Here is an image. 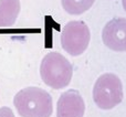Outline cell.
Masks as SVG:
<instances>
[{
  "mask_svg": "<svg viewBox=\"0 0 126 117\" xmlns=\"http://www.w3.org/2000/svg\"><path fill=\"white\" fill-rule=\"evenodd\" d=\"M91 41L89 27L83 21H70L63 27L61 32V45L63 50L72 57H79L87 49Z\"/></svg>",
  "mask_w": 126,
  "mask_h": 117,
  "instance_id": "277c9868",
  "label": "cell"
},
{
  "mask_svg": "<svg viewBox=\"0 0 126 117\" xmlns=\"http://www.w3.org/2000/svg\"><path fill=\"white\" fill-rule=\"evenodd\" d=\"M13 104L21 117H51L53 101L47 91L29 86L16 94Z\"/></svg>",
  "mask_w": 126,
  "mask_h": 117,
  "instance_id": "6da1fadb",
  "label": "cell"
},
{
  "mask_svg": "<svg viewBox=\"0 0 126 117\" xmlns=\"http://www.w3.org/2000/svg\"><path fill=\"white\" fill-rule=\"evenodd\" d=\"M85 103L80 92L69 89L61 94L57 104V117H83Z\"/></svg>",
  "mask_w": 126,
  "mask_h": 117,
  "instance_id": "8992f818",
  "label": "cell"
},
{
  "mask_svg": "<svg viewBox=\"0 0 126 117\" xmlns=\"http://www.w3.org/2000/svg\"><path fill=\"white\" fill-rule=\"evenodd\" d=\"M0 117H16L13 112L9 107H1L0 108Z\"/></svg>",
  "mask_w": 126,
  "mask_h": 117,
  "instance_id": "9c48e42d",
  "label": "cell"
},
{
  "mask_svg": "<svg viewBox=\"0 0 126 117\" xmlns=\"http://www.w3.org/2000/svg\"><path fill=\"white\" fill-rule=\"evenodd\" d=\"M95 0H61L62 7L67 13L79 15L87 11Z\"/></svg>",
  "mask_w": 126,
  "mask_h": 117,
  "instance_id": "ba28073f",
  "label": "cell"
},
{
  "mask_svg": "<svg viewBox=\"0 0 126 117\" xmlns=\"http://www.w3.org/2000/svg\"><path fill=\"white\" fill-rule=\"evenodd\" d=\"M123 84L113 73H105L96 80L93 87V100L101 109H112L123 101Z\"/></svg>",
  "mask_w": 126,
  "mask_h": 117,
  "instance_id": "3957f363",
  "label": "cell"
},
{
  "mask_svg": "<svg viewBox=\"0 0 126 117\" xmlns=\"http://www.w3.org/2000/svg\"><path fill=\"white\" fill-rule=\"evenodd\" d=\"M20 0H0V28L13 26L20 13Z\"/></svg>",
  "mask_w": 126,
  "mask_h": 117,
  "instance_id": "52a82bcc",
  "label": "cell"
},
{
  "mask_svg": "<svg viewBox=\"0 0 126 117\" xmlns=\"http://www.w3.org/2000/svg\"><path fill=\"white\" fill-rule=\"evenodd\" d=\"M122 4H123V8H124V10L126 11V0H122Z\"/></svg>",
  "mask_w": 126,
  "mask_h": 117,
  "instance_id": "30bf717a",
  "label": "cell"
},
{
  "mask_svg": "<svg viewBox=\"0 0 126 117\" xmlns=\"http://www.w3.org/2000/svg\"><path fill=\"white\" fill-rule=\"evenodd\" d=\"M40 75L48 86L61 89L70 84L73 76V66L59 52H50L43 58L40 65Z\"/></svg>",
  "mask_w": 126,
  "mask_h": 117,
  "instance_id": "7a4b0ae2",
  "label": "cell"
},
{
  "mask_svg": "<svg viewBox=\"0 0 126 117\" xmlns=\"http://www.w3.org/2000/svg\"><path fill=\"white\" fill-rule=\"evenodd\" d=\"M103 43L112 51L126 52V18H114L104 26Z\"/></svg>",
  "mask_w": 126,
  "mask_h": 117,
  "instance_id": "5b68a950",
  "label": "cell"
}]
</instances>
